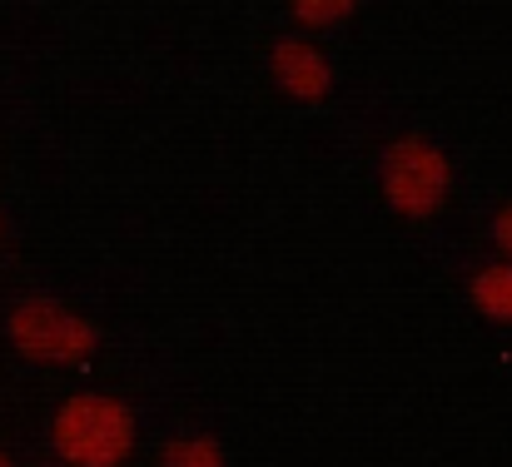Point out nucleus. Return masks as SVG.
I'll return each instance as SVG.
<instances>
[{"label":"nucleus","mask_w":512,"mask_h":467,"mask_svg":"<svg viewBox=\"0 0 512 467\" xmlns=\"http://www.w3.org/2000/svg\"><path fill=\"white\" fill-rule=\"evenodd\" d=\"M10 343L30 358V363H85L95 353V328L85 318L55 304V299H25L20 309L10 313Z\"/></svg>","instance_id":"nucleus-2"},{"label":"nucleus","mask_w":512,"mask_h":467,"mask_svg":"<svg viewBox=\"0 0 512 467\" xmlns=\"http://www.w3.org/2000/svg\"><path fill=\"white\" fill-rule=\"evenodd\" d=\"M473 304L493 323H512V264H488L473 274Z\"/></svg>","instance_id":"nucleus-5"},{"label":"nucleus","mask_w":512,"mask_h":467,"mask_svg":"<svg viewBox=\"0 0 512 467\" xmlns=\"http://www.w3.org/2000/svg\"><path fill=\"white\" fill-rule=\"evenodd\" d=\"M358 0H294V20L309 25V30H324V25H339L343 15H353Z\"/></svg>","instance_id":"nucleus-7"},{"label":"nucleus","mask_w":512,"mask_h":467,"mask_svg":"<svg viewBox=\"0 0 512 467\" xmlns=\"http://www.w3.org/2000/svg\"><path fill=\"white\" fill-rule=\"evenodd\" d=\"M165 467H224V453L214 438H170L165 453H160Z\"/></svg>","instance_id":"nucleus-6"},{"label":"nucleus","mask_w":512,"mask_h":467,"mask_svg":"<svg viewBox=\"0 0 512 467\" xmlns=\"http://www.w3.org/2000/svg\"><path fill=\"white\" fill-rule=\"evenodd\" d=\"M448 184H453V169L438 145L408 135V140H393L383 150V194L398 214H408V219L433 214L448 199Z\"/></svg>","instance_id":"nucleus-3"},{"label":"nucleus","mask_w":512,"mask_h":467,"mask_svg":"<svg viewBox=\"0 0 512 467\" xmlns=\"http://www.w3.org/2000/svg\"><path fill=\"white\" fill-rule=\"evenodd\" d=\"M493 239H498V249L512 259V209H503V214L493 219Z\"/></svg>","instance_id":"nucleus-8"},{"label":"nucleus","mask_w":512,"mask_h":467,"mask_svg":"<svg viewBox=\"0 0 512 467\" xmlns=\"http://www.w3.org/2000/svg\"><path fill=\"white\" fill-rule=\"evenodd\" d=\"M55 453L75 467H120L135 448V418L115 398L80 393L55 413Z\"/></svg>","instance_id":"nucleus-1"},{"label":"nucleus","mask_w":512,"mask_h":467,"mask_svg":"<svg viewBox=\"0 0 512 467\" xmlns=\"http://www.w3.org/2000/svg\"><path fill=\"white\" fill-rule=\"evenodd\" d=\"M0 467H10V463H5V453H0Z\"/></svg>","instance_id":"nucleus-9"},{"label":"nucleus","mask_w":512,"mask_h":467,"mask_svg":"<svg viewBox=\"0 0 512 467\" xmlns=\"http://www.w3.org/2000/svg\"><path fill=\"white\" fill-rule=\"evenodd\" d=\"M269 70H274L279 90L294 95V100H324L329 85H334L329 60H324L309 40H279L274 55H269Z\"/></svg>","instance_id":"nucleus-4"}]
</instances>
